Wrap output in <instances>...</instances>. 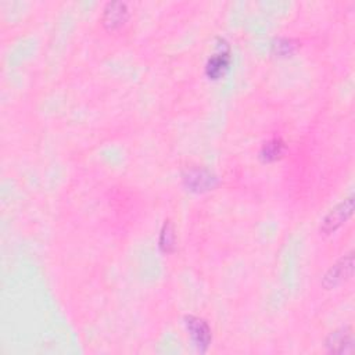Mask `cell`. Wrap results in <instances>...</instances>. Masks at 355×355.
Segmentation results:
<instances>
[{"label":"cell","instance_id":"cell-1","mask_svg":"<svg viewBox=\"0 0 355 355\" xmlns=\"http://www.w3.org/2000/svg\"><path fill=\"white\" fill-rule=\"evenodd\" d=\"M354 275V254L349 252L341 257L334 265L329 268L322 279V286L327 290L334 288L347 280H349Z\"/></svg>","mask_w":355,"mask_h":355},{"label":"cell","instance_id":"cell-2","mask_svg":"<svg viewBox=\"0 0 355 355\" xmlns=\"http://www.w3.org/2000/svg\"><path fill=\"white\" fill-rule=\"evenodd\" d=\"M184 326L187 330V334L190 336L194 347L200 351V352H205L211 344L212 340V333H211V327L207 323V320H204L200 316L196 315H186L184 316Z\"/></svg>","mask_w":355,"mask_h":355},{"label":"cell","instance_id":"cell-3","mask_svg":"<svg viewBox=\"0 0 355 355\" xmlns=\"http://www.w3.org/2000/svg\"><path fill=\"white\" fill-rule=\"evenodd\" d=\"M354 211V197L349 196L340 201L334 208H331L327 215L323 218L320 223V232L323 234H330L336 232L344 222L348 220V218L352 215Z\"/></svg>","mask_w":355,"mask_h":355},{"label":"cell","instance_id":"cell-4","mask_svg":"<svg viewBox=\"0 0 355 355\" xmlns=\"http://www.w3.org/2000/svg\"><path fill=\"white\" fill-rule=\"evenodd\" d=\"M183 183L190 191L202 193L216 184V176L205 168H190L183 173Z\"/></svg>","mask_w":355,"mask_h":355},{"label":"cell","instance_id":"cell-5","mask_svg":"<svg viewBox=\"0 0 355 355\" xmlns=\"http://www.w3.org/2000/svg\"><path fill=\"white\" fill-rule=\"evenodd\" d=\"M229 67H230L229 46L226 43L222 46V39H220L219 50L215 54H212L205 62V75L212 80L220 79L227 72Z\"/></svg>","mask_w":355,"mask_h":355},{"label":"cell","instance_id":"cell-6","mask_svg":"<svg viewBox=\"0 0 355 355\" xmlns=\"http://www.w3.org/2000/svg\"><path fill=\"white\" fill-rule=\"evenodd\" d=\"M128 17H129V10H128L126 3H123V1H110L103 8L101 22L107 29L114 31V29L121 28L126 22Z\"/></svg>","mask_w":355,"mask_h":355},{"label":"cell","instance_id":"cell-7","mask_svg":"<svg viewBox=\"0 0 355 355\" xmlns=\"http://www.w3.org/2000/svg\"><path fill=\"white\" fill-rule=\"evenodd\" d=\"M326 348L333 354H351L354 349V334L351 327L334 330L326 338Z\"/></svg>","mask_w":355,"mask_h":355},{"label":"cell","instance_id":"cell-8","mask_svg":"<svg viewBox=\"0 0 355 355\" xmlns=\"http://www.w3.org/2000/svg\"><path fill=\"white\" fill-rule=\"evenodd\" d=\"M284 150H286L284 141L280 137H272L261 146L259 158L263 162H273L282 158V155L284 154Z\"/></svg>","mask_w":355,"mask_h":355},{"label":"cell","instance_id":"cell-9","mask_svg":"<svg viewBox=\"0 0 355 355\" xmlns=\"http://www.w3.org/2000/svg\"><path fill=\"white\" fill-rule=\"evenodd\" d=\"M175 243H176V234H175L173 225L169 220H165L158 234V247L161 251L168 254L175 250V245H176Z\"/></svg>","mask_w":355,"mask_h":355},{"label":"cell","instance_id":"cell-10","mask_svg":"<svg viewBox=\"0 0 355 355\" xmlns=\"http://www.w3.org/2000/svg\"><path fill=\"white\" fill-rule=\"evenodd\" d=\"M272 49L277 55H290L295 50V43L287 37H279L272 43Z\"/></svg>","mask_w":355,"mask_h":355}]
</instances>
